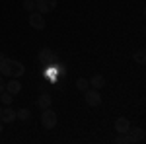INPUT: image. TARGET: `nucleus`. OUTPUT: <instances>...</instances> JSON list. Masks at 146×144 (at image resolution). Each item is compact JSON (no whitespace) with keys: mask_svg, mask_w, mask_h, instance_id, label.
Here are the masks:
<instances>
[{"mask_svg":"<svg viewBox=\"0 0 146 144\" xmlns=\"http://www.w3.org/2000/svg\"><path fill=\"white\" fill-rule=\"evenodd\" d=\"M23 72H25V68L20 60H14V58H4L2 62H0V74L2 76H10V78H20L23 76Z\"/></svg>","mask_w":146,"mask_h":144,"instance_id":"f257e3e1","label":"nucleus"},{"mask_svg":"<svg viewBox=\"0 0 146 144\" xmlns=\"http://www.w3.org/2000/svg\"><path fill=\"white\" fill-rule=\"evenodd\" d=\"M56 121H58V117H56V113L51 109V107L43 109V113H41V125H43L45 129H55Z\"/></svg>","mask_w":146,"mask_h":144,"instance_id":"f03ea898","label":"nucleus"},{"mask_svg":"<svg viewBox=\"0 0 146 144\" xmlns=\"http://www.w3.org/2000/svg\"><path fill=\"white\" fill-rule=\"evenodd\" d=\"M86 96H84V100H86V103L90 105V107H98V105H101V96H100V90H86L84 92Z\"/></svg>","mask_w":146,"mask_h":144,"instance_id":"7ed1b4c3","label":"nucleus"},{"mask_svg":"<svg viewBox=\"0 0 146 144\" xmlns=\"http://www.w3.org/2000/svg\"><path fill=\"white\" fill-rule=\"evenodd\" d=\"M29 25L33 27V29H45V18H43V14H39V12H29Z\"/></svg>","mask_w":146,"mask_h":144,"instance_id":"20e7f679","label":"nucleus"},{"mask_svg":"<svg viewBox=\"0 0 146 144\" xmlns=\"http://www.w3.org/2000/svg\"><path fill=\"white\" fill-rule=\"evenodd\" d=\"M56 8V0H39L35 2V12L39 14H49Z\"/></svg>","mask_w":146,"mask_h":144,"instance_id":"39448f33","label":"nucleus"},{"mask_svg":"<svg viewBox=\"0 0 146 144\" xmlns=\"http://www.w3.org/2000/svg\"><path fill=\"white\" fill-rule=\"evenodd\" d=\"M127 134H129L131 142H142V140H144V129H142V127H135V129L129 127Z\"/></svg>","mask_w":146,"mask_h":144,"instance_id":"423d86ee","label":"nucleus"},{"mask_svg":"<svg viewBox=\"0 0 146 144\" xmlns=\"http://www.w3.org/2000/svg\"><path fill=\"white\" fill-rule=\"evenodd\" d=\"M4 90H6V92H10L12 96H16V94H20V92H22V84H20L16 78H12L10 82H6Z\"/></svg>","mask_w":146,"mask_h":144,"instance_id":"0eeeda50","label":"nucleus"},{"mask_svg":"<svg viewBox=\"0 0 146 144\" xmlns=\"http://www.w3.org/2000/svg\"><path fill=\"white\" fill-rule=\"evenodd\" d=\"M39 60H43L45 64H49V62H53V60H55V53H53L49 47H43V49L39 51Z\"/></svg>","mask_w":146,"mask_h":144,"instance_id":"6e6552de","label":"nucleus"},{"mask_svg":"<svg viewBox=\"0 0 146 144\" xmlns=\"http://www.w3.org/2000/svg\"><path fill=\"white\" fill-rule=\"evenodd\" d=\"M0 121L2 123H14L16 121V111L12 109V107L2 109V113H0Z\"/></svg>","mask_w":146,"mask_h":144,"instance_id":"1a4fd4ad","label":"nucleus"},{"mask_svg":"<svg viewBox=\"0 0 146 144\" xmlns=\"http://www.w3.org/2000/svg\"><path fill=\"white\" fill-rule=\"evenodd\" d=\"M37 105H39L41 109H47V107H51V105H53V98H51V94L43 92V94L39 96V100H37Z\"/></svg>","mask_w":146,"mask_h":144,"instance_id":"9d476101","label":"nucleus"},{"mask_svg":"<svg viewBox=\"0 0 146 144\" xmlns=\"http://www.w3.org/2000/svg\"><path fill=\"white\" fill-rule=\"evenodd\" d=\"M129 127H131V123H129V119H125V117H119V119L115 121V131H117V133H127Z\"/></svg>","mask_w":146,"mask_h":144,"instance_id":"9b49d317","label":"nucleus"},{"mask_svg":"<svg viewBox=\"0 0 146 144\" xmlns=\"http://www.w3.org/2000/svg\"><path fill=\"white\" fill-rule=\"evenodd\" d=\"M90 86L94 90H101L103 86H105V78L101 76V74H96V76L90 78Z\"/></svg>","mask_w":146,"mask_h":144,"instance_id":"f8f14e48","label":"nucleus"},{"mask_svg":"<svg viewBox=\"0 0 146 144\" xmlns=\"http://www.w3.org/2000/svg\"><path fill=\"white\" fill-rule=\"evenodd\" d=\"M0 100H2V103H4V105H12V101H14V96H12L10 92H6V90H4V92L0 94Z\"/></svg>","mask_w":146,"mask_h":144,"instance_id":"ddd939ff","label":"nucleus"},{"mask_svg":"<svg viewBox=\"0 0 146 144\" xmlns=\"http://www.w3.org/2000/svg\"><path fill=\"white\" fill-rule=\"evenodd\" d=\"M117 144H131V138L127 133H117V138H115Z\"/></svg>","mask_w":146,"mask_h":144,"instance_id":"4468645a","label":"nucleus"},{"mask_svg":"<svg viewBox=\"0 0 146 144\" xmlns=\"http://www.w3.org/2000/svg\"><path fill=\"white\" fill-rule=\"evenodd\" d=\"M29 117H31L29 109H20V111H16V119H20V121H27Z\"/></svg>","mask_w":146,"mask_h":144,"instance_id":"2eb2a0df","label":"nucleus"},{"mask_svg":"<svg viewBox=\"0 0 146 144\" xmlns=\"http://www.w3.org/2000/svg\"><path fill=\"white\" fill-rule=\"evenodd\" d=\"M88 86H90V82H88L86 78H78V80H76V88H78L80 92H86Z\"/></svg>","mask_w":146,"mask_h":144,"instance_id":"dca6fc26","label":"nucleus"},{"mask_svg":"<svg viewBox=\"0 0 146 144\" xmlns=\"http://www.w3.org/2000/svg\"><path fill=\"white\" fill-rule=\"evenodd\" d=\"M135 60L136 62H140V64H144V60H146V55H144V49H138V51H136L135 55Z\"/></svg>","mask_w":146,"mask_h":144,"instance_id":"f3484780","label":"nucleus"},{"mask_svg":"<svg viewBox=\"0 0 146 144\" xmlns=\"http://www.w3.org/2000/svg\"><path fill=\"white\" fill-rule=\"evenodd\" d=\"M23 10L25 12H33L35 10V2L33 0H25V2H23Z\"/></svg>","mask_w":146,"mask_h":144,"instance_id":"a211bd4d","label":"nucleus"},{"mask_svg":"<svg viewBox=\"0 0 146 144\" xmlns=\"http://www.w3.org/2000/svg\"><path fill=\"white\" fill-rule=\"evenodd\" d=\"M4 86H6V82H4V78L0 76V94H2V92H4Z\"/></svg>","mask_w":146,"mask_h":144,"instance_id":"6ab92c4d","label":"nucleus"},{"mask_svg":"<svg viewBox=\"0 0 146 144\" xmlns=\"http://www.w3.org/2000/svg\"><path fill=\"white\" fill-rule=\"evenodd\" d=\"M4 58H6V55H4V53H0V62H2Z\"/></svg>","mask_w":146,"mask_h":144,"instance_id":"aec40b11","label":"nucleus"},{"mask_svg":"<svg viewBox=\"0 0 146 144\" xmlns=\"http://www.w3.org/2000/svg\"><path fill=\"white\" fill-rule=\"evenodd\" d=\"M2 125H4V123H2V121H0V133H2Z\"/></svg>","mask_w":146,"mask_h":144,"instance_id":"412c9836","label":"nucleus"},{"mask_svg":"<svg viewBox=\"0 0 146 144\" xmlns=\"http://www.w3.org/2000/svg\"><path fill=\"white\" fill-rule=\"evenodd\" d=\"M33 2H39V0H33Z\"/></svg>","mask_w":146,"mask_h":144,"instance_id":"4be33fe9","label":"nucleus"},{"mask_svg":"<svg viewBox=\"0 0 146 144\" xmlns=\"http://www.w3.org/2000/svg\"><path fill=\"white\" fill-rule=\"evenodd\" d=\"M0 113H2V107H0Z\"/></svg>","mask_w":146,"mask_h":144,"instance_id":"5701e85b","label":"nucleus"}]
</instances>
